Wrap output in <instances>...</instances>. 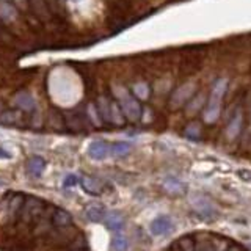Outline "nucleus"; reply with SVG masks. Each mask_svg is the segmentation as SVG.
<instances>
[{"label":"nucleus","mask_w":251,"mask_h":251,"mask_svg":"<svg viewBox=\"0 0 251 251\" xmlns=\"http://www.w3.org/2000/svg\"><path fill=\"white\" fill-rule=\"evenodd\" d=\"M228 88V78H219V80H215L214 83V88H212V93H210V97H209V102H207V107L204 110V121L207 124H214L217 120H219L220 116V110H221V99H223V94L224 91Z\"/></svg>","instance_id":"1"},{"label":"nucleus","mask_w":251,"mask_h":251,"mask_svg":"<svg viewBox=\"0 0 251 251\" xmlns=\"http://www.w3.org/2000/svg\"><path fill=\"white\" fill-rule=\"evenodd\" d=\"M118 97V104L124 113V118L129 121H138L141 118V105L137 101L135 96H132L126 88H115Z\"/></svg>","instance_id":"2"},{"label":"nucleus","mask_w":251,"mask_h":251,"mask_svg":"<svg viewBox=\"0 0 251 251\" xmlns=\"http://www.w3.org/2000/svg\"><path fill=\"white\" fill-rule=\"evenodd\" d=\"M44 209H46V203L43 200H39L36 196H27L24 200L21 214H19V221H21L24 226L30 228V224L43 214Z\"/></svg>","instance_id":"3"},{"label":"nucleus","mask_w":251,"mask_h":251,"mask_svg":"<svg viewBox=\"0 0 251 251\" xmlns=\"http://www.w3.org/2000/svg\"><path fill=\"white\" fill-rule=\"evenodd\" d=\"M52 214L54 212H50L47 214V210H43V214L38 217V219L33 221L30 226L33 228V235L38 237V239H41V237H46L49 234V231L54 228V224H52Z\"/></svg>","instance_id":"4"},{"label":"nucleus","mask_w":251,"mask_h":251,"mask_svg":"<svg viewBox=\"0 0 251 251\" xmlns=\"http://www.w3.org/2000/svg\"><path fill=\"white\" fill-rule=\"evenodd\" d=\"M173 228H174L173 220L167 215H160V217H157L156 220H153V223H151V226H149V231L153 235L160 237V235L170 234L171 231H173Z\"/></svg>","instance_id":"5"},{"label":"nucleus","mask_w":251,"mask_h":251,"mask_svg":"<svg viewBox=\"0 0 251 251\" xmlns=\"http://www.w3.org/2000/svg\"><path fill=\"white\" fill-rule=\"evenodd\" d=\"M24 195H13V198H10L8 203V209H6V219H8L10 224H16L19 221V214H21V209L24 206Z\"/></svg>","instance_id":"6"},{"label":"nucleus","mask_w":251,"mask_h":251,"mask_svg":"<svg viewBox=\"0 0 251 251\" xmlns=\"http://www.w3.org/2000/svg\"><path fill=\"white\" fill-rule=\"evenodd\" d=\"M193 91H195V83H184L182 87H179L174 91L173 97H171V107H181L184 102L191 99Z\"/></svg>","instance_id":"7"},{"label":"nucleus","mask_w":251,"mask_h":251,"mask_svg":"<svg viewBox=\"0 0 251 251\" xmlns=\"http://www.w3.org/2000/svg\"><path fill=\"white\" fill-rule=\"evenodd\" d=\"M110 153V146L102 140H94L90 143L88 146V156L93 158V160H104L105 157Z\"/></svg>","instance_id":"8"},{"label":"nucleus","mask_w":251,"mask_h":251,"mask_svg":"<svg viewBox=\"0 0 251 251\" xmlns=\"http://www.w3.org/2000/svg\"><path fill=\"white\" fill-rule=\"evenodd\" d=\"M83 190L90 195H101L104 190V182L93 176H85L82 179Z\"/></svg>","instance_id":"9"},{"label":"nucleus","mask_w":251,"mask_h":251,"mask_svg":"<svg viewBox=\"0 0 251 251\" xmlns=\"http://www.w3.org/2000/svg\"><path fill=\"white\" fill-rule=\"evenodd\" d=\"M52 224L55 228H69L72 226V217L64 209H55L52 214Z\"/></svg>","instance_id":"10"},{"label":"nucleus","mask_w":251,"mask_h":251,"mask_svg":"<svg viewBox=\"0 0 251 251\" xmlns=\"http://www.w3.org/2000/svg\"><path fill=\"white\" fill-rule=\"evenodd\" d=\"M15 104L17 109H21L24 111H31L33 109H35V99H33V96L30 93H27V91H22V93H17L16 97H15Z\"/></svg>","instance_id":"11"},{"label":"nucleus","mask_w":251,"mask_h":251,"mask_svg":"<svg viewBox=\"0 0 251 251\" xmlns=\"http://www.w3.org/2000/svg\"><path fill=\"white\" fill-rule=\"evenodd\" d=\"M29 5L31 6L33 13L43 21H47L50 17L49 13V6H47V0H29Z\"/></svg>","instance_id":"12"},{"label":"nucleus","mask_w":251,"mask_h":251,"mask_svg":"<svg viewBox=\"0 0 251 251\" xmlns=\"http://www.w3.org/2000/svg\"><path fill=\"white\" fill-rule=\"evenodd\" d=\"M85 215H87V219L93 223H101L104 219H105V209L101 204H93V206H88L87 210H85Z\"/></svg>","instance_id":"13"},{"label":"nucleus","mask_w":251,"mask_h":251,"mask_svg":"<svg viewBox=\"0 0 251 251\" xmlns=\"http://www.w3.org/2000/svg\"><path fill=\"white\" fill-rule=\"evenodd\" d=\"M44 168H46V160L39 156L31 157L30 160L27 162V171L31 176H41Z\"/></svg>","instance_id":"14"},{"label":"nucleus","mask_w":251,"mask_h":251,"mask_svg":"<svg viewBox=\"0 0 251 251\" xmlns=\"http://www.w3.org/2000/svg\"><path fill=\"white\" fill-rule=\"evenodd\" d=\"M132 151V144L127 141H116L110 146V153L113 157H124Z\"/></svg>","instance_id":"15"},{"label":"nucleus","mask_w":251,"mask_h":251,"mask_svg":"<svg viewBox=\"0 0 251 251\" xmlns=\"http://www.w3.org/2000/svg\"><path fill=\"white\" fill-rule=\"evenodd\" d=\"M107 226L111 231H115V233H120V231L123 229V226H124L123 215L120 212H110L107 215Z\"/></svg>","instance_id":"16"},{"label":"nucleus","mask_w":251,"mask_h":251,"mask_svg":"<svg viewBox=\"0 0 251 251\" xmlns=\"http://www.w3.org/2000/svg\"><path fill=\"white\" fill-rule=\"evenodd\" d=\"M110 123H113L115 126L124 124V113L120 107V104L115 101H111V104H110Z\"/></svg>","instance_id":"17"},{"label":"nucleus","mask_w":251,"mask_h":251,"mask_svg":"<svg viewBox=\"0 0 251 251\" xmlns=\"http://www.w3.org/2000/svg\"><path fill=\"white\" fill-rule=\"evenodd\" d=\"M240 127H242V115L235 113L233 116V120H231V123L228 124V127H226V135L229 138H235L237 135H239Z\"/></svg>","instance_id":"18"},{"label":"nucleus","mask_w":251,"mask_h":251,"mask_svg":"<svg viewBox=\"0 0 251 251\" xmlns=\"http://www.w3.org/2000/svg\"><path fill=\"white\" fill-rule=\"evenodd\" d=\"M193 206H195V209L198 210V212L203 214V215L214 214L212 206H210V203H209L204 196H195V200H193Z\"/></svg>","instance_id":"19"},{"label":"nucleus","mask_w":251,"mask_h":251,"mask_svg":"<svg viewBox=\"0 0 251 251\" xmlns=\"http://www.w3.org/2000/svg\"><path fill=\"white\" fill-rule=\"evenodd\" d=\"M163 187L168 193H173V195H181L184 191V184L181 181L174 179V177H168V179H165Z\"/></svg>","instance_id":"20"},{"label":"nucleus","mask_w":251,"mask_h":251,"mask_svg":"<svg viewBox=\"0 0 251 251\" xmlns=\"http://www.w3.org/2000/svg\"><path fill=\"white\" fill-rule=\"evenodd\" d=\"M110 104L111 101H109L105 96H101L97 101V111L104 121H110Z\"/></svg>","instance_id":"21"},{"label":"nucleus","mask_w":251,"mask_h":251,"mask_svg":"<svg viewBox=\"0 0 251 251\" xmlns=\"http://www.w3.org/2000/svg\"><path fill=\"white\" fill-rule=\"evenodd\" d=\"M21 120H22V113L19 110H10L0 115V123L3 124H16L21 123Z\"/></svg>","instance_id":"22"},{"label":"nucleus","mask_w":251,"mask_h":251,"mask_svg":"<svg viewBox=\"0 0 251 251\" xmlns=\"http://www.w3.org/2000/svg\"><path fill=\"white\" fill-rule=\"evenodd\" d=\"M171 251H195V243L190 237H182L181 240H177V243L171 247Z\"/></svg>","instance_id":"23"},{"label":"nucleus","mask_w":251,"mask_h":251,"mask_svg":"<svg viewBox=\"0 0 251 251\" xmlns=\"http://www.w3.org/2000/svg\"><path fill=\"white\" fill-rule=\"evenodd\" d=\"M0 17L6 19V21H10V19H15L16 17L15 6H11L8 2H2V0H0Z\"/></svg>","instance_id":"24"},{"label":"nucleus","mask_w":251,"mask_h":251,"mask_svg":"<svg viewBox=\"0 0 251 251\" xmlns=\"http://www.w3.org/2000/svg\"><path fill=\"white\" fill-rule=\"evenodd\" d=\"M134 96L137 99H141V101L148 99L149 97V87H148V83H144V82L135 83L134 85Z\"/></svg>","instance_id":"25"},{"label":"nucleus","mask_w":251,"mask_h":251,"mask_svg":"<svg viewBox=\"0 0 251 251\" xmlns=\"http://www.w3.org/2000/svg\"><path fill=\"white\" fill-rule=\"evenodd\" d=\"M111 247H113L115 251H126L129 247V242L123 234H116L113 237V242H111Z\"/></svg>","instance_id":"26"},{"label":"nucleus","mask_w":251,"mask_h":251,"mask_svg":"<svg viewBox=\"0 0 251 251\" xmlns=\"http://www.w3.org/2000/svg\"><path fill=\"white\" fill-rule=\"evenodd\" d=\"M200 126H198L196 123H191L188 127L186 129V135L190 137V138H198V135H200Z\"/></svg>","instance_id":"27"},{"label":"nucleus","mask_w":251,"mask_h":251,"mask_svg":"<svg viewBox=\"0 0 251 251\" xmlns=\"http://www.w3.org/2000/svg\"><path fill=\"white\" fill-rule=\"evenodd\" d=\"M201 104H203V97H201V96L195 97L193 102H190V105H188V113H195L196 109L201 107Z\"/></svg>","instance_id":"28"},{"label":"nucleus","mask_w":251,"mask_h":251,"mask_svg":"<svg viewBox=\"0 0 251 251\" xmlns=\"http://www.w3.org/2000/svg\"><path fill=\"white\" fill-rule=\"evenodd\" d=\"M77 182H78L77 176H76V174H69V176H66L63 186H64L66 188H68V187H74V186H77Z\"/></svg>","instance_id":"29"},{"label":"nucleus","mask_w":251,"mask_h":251,"mask_svg":"<svg viewBox=\"0 0 251 251\" xmlns=\"http://www.w3.org/2000/svg\"><path fill=\"white\" fill-rule=\"evenodd\" d=\"M88 113H90V116H91V120H93V123L94 124H97V126H101V121H99V111L97 110H94V105H90L88 107Z\"/></svg>","instance_id":"30"},{"label":"nucleus","mask_w":251,"mask_h":251,"mask_svg":"<svg viewBox=\"0 0 251 251\" xmlns=\"http://www.w3.org/2000/svg\"><path fill=\"white\" fill-rule=\"evenodd\" d=\"M237 176H239L242 181L251 182V171L250 170H239L237 171Z\"/></svg>","instance_id":"31"},{"label":"nucleus","mask_w":251,"mask_h":251,"mask_svg":"<svg viewBox=\"0 0 251 251\" xmlns=\"http://www.w3.org/2000/svg\"><path fill=\"white\" fill-rule=\"evenodd\" d=\"M11 2H15V5L17 6L19 10H27L29 8V0H11Z\"/></svg>","instance_id":"32"},{"label":"nucleus","mask_w":251,"mask_h":251,"mask_svg":"<svg viewBox=\"0 0 251 251\" xmlns=\"http://www.w3.org/2000/svg\"><path fill=\"white\" fill-rule=\"evenodd\" d=\"M198 251H210V250H209V247H201Z\"/></svg>","instance_id":"33"},{"label":"nucleus","mask_w":251,"mask_h":251,"mask_svg":"<svg viewBox=\"0 0 251 251\" xmlns=\"http://www.w3.org/2000/svg\"><path fill=\"white\" fill-rule=\"evenodd\" d=\"M3 31V29H2V24H0V33H2Z\"/></svg>","instance_id":"34"},{"label":"nucleus","mask_w":251,"mask_h":251,"mask_svg":"<svg viewBox=\"0 0 251 251\" xmlns=\"http://www.w3.org/2000/svg\"><path fill=\"white\" fill-rule=\"evenodd\" d=\"M2 2H8V3H10V2H11V0H2Z\"/></svg>","instance_id":"35"},{"label":"nucleus","mask_w":251,"mask_h":251,"mask_svg":"<svg viewBox=\"0 0 251 251\" xmlns=\"http://www.w3.org/2000/svg\"><path fill=\"white\" fill-rule=\"evenodd\" d=\"M0 186H3V181L2 179H0Z\"/></svg>","instance_id":"36"},{"label":"nucleus","mask_w":251,"mask_h":251,"mask_svg":"<svg viewBox=\"0 0 251 251\" xmlns=\"http://www.w3.org/2000/svg\"><path fill=\"white\" fill-rule=\"evenodd\" d=\"M74 251H83V250H74Z\"/></svg>","instance_id":"37"}]
</instances>
